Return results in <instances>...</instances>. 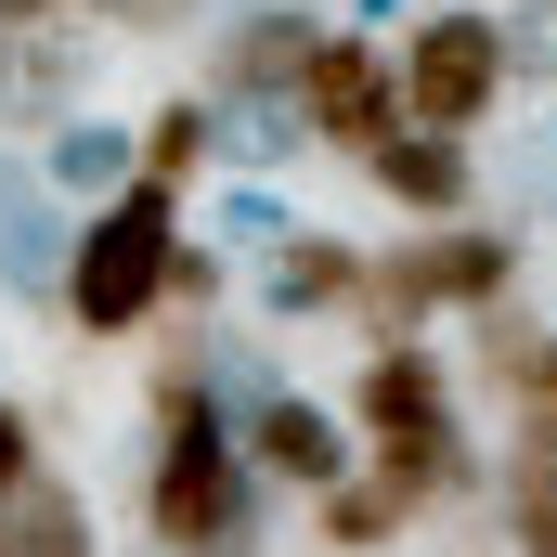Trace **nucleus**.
Segmentation results:
<instances>
[{
    "label": "nucleus",
    "instance_id": "obj_10",
    "mask_svg": "<svg viewBox=\"0 0 557 557\" xmlns=\"http://www.w3.org/2000/svg\"><path fill=\"white\" fill-rule=\"evenodd\" d=\"M363 182L416 221V234H441V221H480V156L467 143H441V131H403V143H376L363 156Z\"/></svg>",
    "mask_w": 557,
    "mask_h": 557
},
{
    "label": "nucleus",
    "instance_id": "obj_8",
    "mask_svg": "<svg viewBox=\"0 0 557 557\" xmlns=\"http://www.w3.org/2000/svg\"><path fill=\"white\" fill-rule=\"evenodd\" d=\"M234 454H247L260 493H337L350 480V428H337V403H311V389H273L260 416H234Z\"/></svg>",
    "mask_w": 557,
    "mask_h": 557
},
{
    "label": "nucleus",
    "instance_id": "obj_17",
    "mask_svg": "<svg viewBox=\"0 0 557 557\" xmlns=\"http://www.w3.org/2000/svg\"><path fill=\"white\" fill-rule=\"evenodd\" d=\"M285 156H311V143H298V104H247V117H221V169L260 182V169H285Z\"/></svg>",
    "mask_w": 557,
    "mask_h": 557
},
{
    "label": "nucleus",
    "instance_id": "obj_3",
    "mask_svg": "<svg viewBox=\"0 0 557 557\" xmlns=\"http://www.w3.org/2000/svg\"><path fill=\"white\" fill-rule=\"evenodd\" d=\"M519 298V234L506 221H441V234H403V247H363V350H428L441 311H493Z\"/></svg>",
    "mask_w": 557,
    "mask_h": 557
},
{
    "label": "nucleus",
    "instance_id": "obj_5",
    "mask_svg": "<svg viewBox=\"0 0 557 557\" xmlns=\"http://www.w3.org/2000/svg\"><path fill=\"white\" fill-rule=\"evenodd\" d=\"M389 104H403V131H493V104H506V26H493V0H416V26L389 39Z\"/></svg>",
    "mask_w": 557,
    "mask_h": 557
},
{
    "label": "nucleus",
    "instance_id": "obj_16",
    "mask_svg": "<svg viewBox=\"0 0 557 557\" xmlns=\"http://www.w3.org/2000/svg\"><path fill=\"white\" fill-rule=\"evenodd\" d=\"M467 337H480V389H493V403H519V389L545 376V350H557V324H532V298L467 311Z\"/></svg>",
    "mask_w": 557,
    "mask_h": 557
},
{
    "label": "nucleus",
    "instance_id": "obj_13",
    "mask_svg": "<svg viewBox=\"0 0 557 557\" xmlns=\"http://www.w3.org/2000/svg\"><path fill=\"white\" fill-rule=\"evenodd\" d=\"M416 519H428V506L389 480V467H363V454H350L337 493H311V545H324V557H389V545H416Z\"/></svg>",
    "mask_w": 557,
    "mask_h": 557
},
{
    "label": "nucleus",
    "instance_id": "obj_2",
    "mask_svg": "<svg viewBox=\"0 0 557 557\" xmlns=\"http://www.w3.org/2000/svg\"><path fill=\"white\" fill-rule=\"evenodd\" d=\"M337 428H350V454L389 467L416 506H454V493L480 480V467H467L480 441H467V403H454V363H441V350H363Z\"/></svg>",
    "mask_w": 557,
    "mask_h": 557
},
{
    "label": "nucleus",
    "instance_id": "obj_6",
    "mask_svg": "<svg viewBox=\"0 0 557 557\" xmlns=\"http://www.w3.org/2000/svg\"><path fill=\"white\" fill-rule=\"evenodd\" d=\"M285 104H298V143H311V156H350V169H363L376 143H403V104H389V39H376V26H324Z\"/></svg>",
    "mask_w": 557,
    "mask_h": 557
},
{
    "label": "nucleus",
    "instance_id": "obj_9",
    "mask_svg": "<svg viewBox=\"0 0 557 557\" xmlns=\"http://www.w3.org/2000/svg\"><path fill=\"white\" fill-rule=\"evenodd\" d=\"M350 298H363V234H337V221H298L260 273L273 324H350Z\"/></svg>",
    "mask_w": 557,
    "mask_h": 557
},
{
    "label": "nucleus",
    "instance_id": "obj_11",
    "mask_svg": "<svg viewBox=\"0 0 557 557\" xmlns=\"http://www.w3.org/2000/svg\"><path fill=\"white\" fill-rule=\"evenodd\" d=\"M65 221H78V208H52V195H39V169H26V156H0V298L52 311V273H65Z\"/></svg>",
    "mask_w": 557,
    "mask_h": 557
},
{
    "label": "nucleus",
    "instance_id": "obj_4",
    "mask_svg": "<svg viewBox=\"0 0 557 557\" xmlns=\"http://www.w3.org/2000/svg\"><path fill=\"white\" fill-rule=\"evenodd\" d=\"M169 247H182V195H156V182L78 208V221H65L52 311H65L78 337H143V324H156V273H169Z\"/></svg>",
    "mask_w": 557,
    "mask_h": 557
},
{
    "label": "nucleus",
    "instance_id": "obj_1",
    "mask_svg": "<svg viewBox=\"0 0 557 557\" xmlns=\"http://www.w3.org/2000/svg\"><path fill=\"white\" fill-rule=\"evenodd\" d=\"M143 532H156V557H260V480H247L234 428L208 416L182 337L143 376Z\"/></svg>",
    "mask_w": 557,
    "mask_h": 557
},
{
    "label": "nucleus",
    "instance_id": "obj_20",
    "mask_svg": "<svg viewBox=\"0 0 557 557\" xmlns=\"http://www.w3.org/2000/svg\"><path fill=\"white\" fill-rule=\"evenodd\" d=\"M221 234H247V247H285L298 221H285V208L260 195V182H234V195H221Z\"/></svg>",
    "mask_w": 557,
    "mask_h": 557
},
{
    "label": "nucleus",
    "instance_id": "obj_18",
    "mask_svg": "<svg viewBox=\"0 0 557 557\" xmlns=\"http://www.w3.org/2000/svg\"><path fill=\"white\" fill-rule=\"evenodd\" d=\"M91 26H104V52H117V39H195L208 0H91Z\"/></svg>",
    "mask_w": 557,
    "mask_h": 557
},
{
    "label": "nucleus",
    "instance_id": "obj_12",
    "mask_svg": "<svg viewBox=\"0 0 557 557\" xmlns=\"http://www.w3.org/2000/svg\"><path fill=\"white\" fill-rule=\"evenodd\" d=\"M26 169H39V195L52 208H104V195H131V117H52V131L26 143Z\"/></svg>",
    "mask_w": 557,
    "mask_h": 557
},
{
    "label": "nucleus",
    "instance_id": "obj_15",
    "mask_svg": "<svg viewBox=\"0 0 557 557\" xmlns=\"http://www.w3.org/2000/svg\"><path fill=\"white\" fill-rule=\"evenodd\" d=\"M0 545H13V557H104V519H91V493H78V480H52V467H39V480L0 506Z\"/></svg>",
    "mask_w": 557,
    "mask_h": 557
},
{
    "label": "nucleus",
    "instance_id": "obj_21",
    "mask_svg": "<svg viewBox=\"0 0 557 557\" xmlns=\"http://www.w3.org/2000/svg\"><path fill=\"white\" fill-rule=\"evenodd\" d=\"M91 0H0V39H26V26H78Z\"/></svg>",
    "mask_w": 557,
    "mask_h": 557
},
{
    "label": "nucleus",
    "instance_id": "obj_22",
    "mask_svg": "<svg viewBox=\"0 0 557 557\" xmlns=\"http://www.w3.org/2000/svg\"><path fill=\"white\" fill-rule=\"evenodd\" d=\"M532 195H557V131L519 143V208H532Z\"/></svg>",
    "mask_w": 557,
    "mask_h": 557
},
{
    "label": "nucleus",
    "instance_id": "obj_23",
    "mask_svg": "<svg viewBox=\"0 0 557 557\" xmlns=\"http://www.w3.org/2000/svg\"><path fill=\"white\" fill-rule=\"evenodd\" d=\"M0 557H13V545H0Z\"/></svg>",
    "mask_w": 557,
    "mask_h": 557
},
{
    "label": "nucleus",
    "instance_id": "obj_19",
    "mask_svg": "<svg viewBox=\"0 0 557 557\" xmlns=\"http://www.w3.org/2000/svg\"><path fill=\"white\" fill-rule=\"evenodd\" d=\"M26 480H39V416H26V403L0 389V506H13Z\"/></svg>",
    "mask_w": 557,
    "mask_h": 557
},
{
    "label": "nucleus",
    "instance_id": "obj_14",
    "mask_svg": "<svg viewBox=\"0 0 557 557\" xmlns=\"http://www.w3.org/2000/svg\"><path fill=\"white\" fill-rule=\"evenodd\" d=\"M208 156H221V104L208 91H169L156 117H131V182H156V195H182Z\"/></svg>",
    "mask_w": 557,
    "mask_h": 557
},
{
    "label": "nucleus",
    "instance_id": "obj_7",
    "mask_svg": "<svg viewBox=\"0 0 557 557\" xmlns=\"http://www.w3.org/2000/svg\"><path fill=\"white\" fill-rule=\"evenodd\" d=\"M324 26H337L324 0H247V13H221V26H208V78H195V91H208L221 117H247V104H285Z\"/></svg>",
    "mask_w": 557,
    "mask_h": 557
}]
</instances>
